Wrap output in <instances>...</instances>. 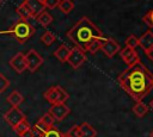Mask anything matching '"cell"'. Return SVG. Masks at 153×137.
<instances>
[{"instance_id":"9c48e42d","label":"cell","mask_w":153,"mask_h":137,"mask_svg":"<svg viewBox=\"0 0 153 137\" xmlns=\"http://www.w3.org/2000/svg\"><path fill=\"white\" fill-rule=\"evenodd\" d=\"M48 112L55 118V120L61 122V120H63V119L69 114L71 110H69L68 106L65 105V102H60V104H54V105H51Z\"/></svg>"},{"instance_id":"8992f818","label":"cell","mask_w":153,"mask_h":137,"mask_svg":"<svg viewBox=\"0 0 153 137\" xmlns=\"http://www.w3.org/2000/svg\"><path fill=\"white\" fill-rule=\"evenodd\" d=\"M25 60H26V68L31 73L36 71L43 64V57L35 49H30L25 54Z\"/></svg>"},{"instance_id":"e0dca14e","label":"cell","mask_w":153,"mask_h":137,"mask_svg":"<svg viewBox=\"0 0 153 137\" xmlns=\"http://www.w3.org/2000/svg\"><path fill=\"white\" fill-rule=\"evenodd\" d=\"M80 131H81L80 137H96L97 136V131L86 122L80 124Z\"/></svg>"},{"instance_id":"277c9868","label":"cell","mask_w":153,"mask_h":137,"mask_svg":"<svg viewBox=\"0 0 153 137\" xmlns=\"http://www.w3.org/2000/svg\"><path fill=\"white\" fill-rule=\"evenodd\" d=\"M43 96L44 99L54 105V104H60V102H65L68 98H69V94L61 87V86H53V87H49L44 93H43Z\"/></svg>"},{"instance_id":"7402d4cb","label":"cell","mask_w":153,"mask_h":137,"mask_svg":"<svg viewBox=\"0 0 153 137\" xmlns=\"http://www.w3.org/2000/svg\"><path fill=\"white\" fill-rule=\"evenodd\" d=\"M41 42L44 44V45H47V46H49V45H51L54 42H55V35L53 33V32H50V31H45L44 33H42V36H41Z\"/></svg>"},{"instance_id":"8d00e7d4","label":"cell","mask_w":153,"mask_h":137,"mask_svg":"<svg viewBox=\"0 0 153 137\" xmlns=\"http://www.w3.org/2000/svg\"><path fill=\"white\" fill-rule=\"evenodd\" d=\"M1 1H2V0H0V4H1Z\"/></svg>"},{"instance_id":"d590c367","label":"cell","mask_w":153,"mask_h":137,"mask_svg":"<svg viewBox=\"0 0 153 137\" xmlns=\"http://www.w3.org/2000/svg\"><path fill=\"white\" fill-rule=\"evenodd\" d=\"M149 136H151V137H153V131L151 132V135H149Z\"/></svg>"},{"instance_id":"cb8c5ba5","label":"cell","mask_w":153,"mask_h":137,"mask_svg":"<svg viewBox=\"0 0 153 137\" xmlns=\"http://www.w3.org/2000/svg\"><path fill=\"white\" fill-rule=\"evenodd\" d=\"M39 120L42 122V123H44L48 127H51V126H54V123H55V118L49 113V112H47V113H44L41 118H39Z\"/></svg>"},{"instance_id":"30bf717a","label":"cell","mask_w":153,"mask_h":137,"mask_svg":"<svg viewBox=\"0 0 153 137\" xmlns=\"http://www.w3.org/2000/svg\"><path fill=\"white\" fill-rule=\"evenodd\" d=\"M120 56L122 57V60L126 62L127 66H131L136 62H140L139 54L135 51V49H133L130 46H127V45L122 50H120Z\"/></svg>"},{"instance_id":"d6a6232c","label":"cell","mask_w":153,"mask_h":137,"mask_svg":"<svg viewBox=\"0 0 153 137\" xmlns=\"http://www.w3.org/2000/svg\"><path fill=\"white\" fill-rule=\"evenodd\" d=\"M146 55H147V57L153 62V48H152L149 51H147V52H146Z\"/></svg>"},{"instance_id":"d4e9b609","label":"cell","mask_w":153,"mask_h":137,"mask_svg":"<svg viewBox=\"0 0 153 137\" xmlns=\"http://www.w3.org/2000/svg\"><path fill=\"white\" fill-rule=\"evenodd\" d=\"M126 45L127 46H130L133 49H136L139 46V38L135 35H129L126 38Z\"/></svg>"},{"instance_id":"ba28073f","label":"cell","mask_w":153,"mask_h":137,"mask_svg":"<svg viewBox=\"0 0 153 137\" xmlns=\"http://www.w3.org/2000/svg\"><path fill=\"white\" fill-rule=\"evenodd\" d=\"M100 50L105 54L106 57L111 58L114 55H116L118 51H120V45L118 43L112 39V38H104L102 41V44H100Z\"/></svg>"},{"instance_id":"74e56055","label":"cell","mask_w":153,"mask_h":137,"mask_svg":"<svg viewBox=\"0 0 153 137\" xmlns=\"http://www.w3.org/2000/svg\"><path fill=\"white\" fill-rule=\"evenodd\" d=\"M41 1H42V2H43V1H44V0H41Z\"/></svg>"},{"instance_id":"1f68e13d","label":"cell","mask_w":153,"mask_h":137,"mask_svg":"<svg viewBox=\"0 0 153 137\" xmlns=\"http://www.w3.org/2000/svg\"><path fill=\"white\" fill-rule=\"evenodd\" d=\"M20 137H35V130H33V127H31L27 131H25Z\"/></svg>"},{"instance_id":"f1b7e54d","label":"cell","mask_w":153,"mask_h":137,"mask_svg":"<svg viewBox=\"0 0 153 137\" xmlns=\"http://www.w3.org/2000/svg\"><path fill=\"white\" fill-rule=\"evenodd\" d=\"M143 21L148 27H153V8L149 10L145 15H143Z\"/></svg>"},{"instance_id":"5b68a950","label":"cell","mask_w":153,"mask_h":137,"mask_svg":"<svg viewBox=\"0 0 153 137\" xmlns=\"http://www.w3.org/2000/svg\"><path fill=\"white\" fill-rule=\"evenodd\" d=\"M86 61V52L78 48V46H74L73 49H71V52H69V56H68V60H67V63L73 68V69H78L80 68L84 62Z\"/></svg>"},{"instance_id":"603a6c76","label":"cell","mask_w":153,"mask_h":137,"mask_svg":"<svg viewBox=\"0 0 153 137\" xmlns=\"http://www.w3.org/2000/svg\"><path fill=\"white\" fill-rule=\"evenodd\" d=\"M61 135H62V133L59 131V129L51 126V127H49L47 131H44L43 133H41L39 137H61Z\"/></svg>"},{"instance_id":"44dd1931","label":"cell","mask_w":153,"mask_h":137,"mask_svg":"<svg viewBox=\"0 0 153 137\" xmlns=\"http://www.w3.org/2000/svg\"><path fill=\"white\" fill-rule=\"evenodd\" d=\"M12 129H13V131H14V132L20 137L25 131H27L29 129H31V126H30V124L27 123V120H26V119H24V120L19 122L17 125H14Z\"/></svg>"},{"instance_id":"6da1fadb","label":"cell","mask_w":153,"mask_h":137,"mask_svg":"<svg viewBox=\"0 0 153 137\" xmlns=\"http://www.w3.org/2000/svg\"><path fill=\"white\" fill-rule=\"evenodd\" d=\"M118 85L135 101H142L153 89V74L141 62L128 66L118 76Z\"/></svg>"},{"instance_id":"7a4b0ae2","label":"cell","mask_w":153,"mask_h":137,"mask_svg":"<svg viewBox=\"0 0 153 137\" xmlns=\"http://www.w3.org/2000/svg\"><path fill=\"white\" fill-rule=\"evenodd\" d=\"M67 37L75 44V46L82 49L85 52H87L88 45L94 39L104 38L102 31L87 17H82L78 23H75L67 31Z\"/></svg>"},{"instance_id":"3957f363","label":"cell","mask_w":153,"mask_h":137,"mask_svg":"<svg viewBox=\"0 0 153 137\" xmlns=\"http://www.w3.org/2000/svg\"><path fill=\"white\" fill-rule=\"evenodd\" d=\"M1 35H11L12 37H14V39L20 43V44H24L26 43L35 33V29L33 26L27 21V20H23V19H19L17 20L12 27L7 31H1L0 32Z\"/></svg>"},{"instance_id":"9a60e30c","label":"cell","mask_w":153,"mask_h":137,"mask_svg":"<svg viewBox=\"0 0 153 137\" xmlns=\"http://www.w3.org/2000/svg\"><path fill=\"white\" fill-rule=\"evenodd\" d=\"M17 14L19 15L20 19L23 20H27L30 18H32V13H31V10L29 7V5L26 4V1L24 0L18 7H17Z\"/></svg>"},{"instance_id":"52a82bcc","label":"cell","mask_w":153,"mask_h":137,"mask_svg":"<svg viewBox=\"0 0 153 137\" xmlns=\"http://www.w3.org/2000/svg\"><path fill=\"white\" fill-rule=\"evenodd\" d=\"M4 119L6 120V123H8L12 127L14 125H17L19 122L26 119L25 114L20 111L19 107H16V106H12L8 111H6V113L4 114Z\"/></svg>"},{"instance_id":"d6986e66","label":"cell","mask_w":153,"mask_h":137,"mask_svg":"<svg viewBox=\"0 0 153 137\" xmlns=\"http://www.w3.org/2000/svg\"><path fill=\"white\" fill-rule=\"evenodd\" d=\"M36 20H37L38 24H41L43 27H47L49 24H51L53 17H51L47 11H43L42 13H39V14L36 17Z\"/></svg>"},{"instance_id":"ac0fdd59","label":"cell","mask_w":153,"mask_h":137,"mask_svg":"<svg viewBox=\"0 0 153 137\" xmlns=\"http://www.w3.org/2000/svg\"><path fill=\"white\" fill-rule=\"evenodd\" d=\"M133 112L135 113L136 117L142 118L148 112V106L146 104H143L142 101H136V104L133 106Z\"/></svg>"},{"instance_id":"484cf974","label":"cell","mask_w":153,"mask_h":137,"mask_svg":"<svg viewBox=\"0 0 153 137\" xmlns=\"http://www.w3.org/2000/svg\"><path fill=\"white\" fill-rule=\"evenodd\" d=\"M105 38V37H104ZM103 38V39H104ZM103 39H94L90 45H88V49H87V52H91V54H96L99 49H100V44H102V41Z\"/></svg>"},{"instance_id":"83f0119b","label":"cell","mask_w":153,"mask_h":137,"mask_svg":"<svg viewBox=\"0 0 153 137\" xmlns=\"http://www.w3.org/2000/svg\"><path fill=\"white\" fill-rule=\"evenodd\" d=\"M49 127L44 124V123H42L39 119L36 122V124H35V126H33V130H35V132H37L38 135H41V133H43L44 131H47Z\"/></svg>"},{"instance_id":"ffe728a7","label":"cell","mask_w":153,"mask_h":137,"mask_svg":"<svg viewBox=\"0 0 153 137\" xmlns=\"http://www.w3.org/2000/svg\"><path fill=\"white\" fill-rule=\"evenodd\" d=\"M59 10L63 13V14H68L73 11L74 8V2L72 0H60V4H59Z\"/></svg>"},{"instance_id":"4fadbf2b","label":"cell","mask_w":153,"mask_h":137,"mask_svg":"<svg viewBox=\"0 0 153 137\" xmlns=\"http://www.w3.org/2000/svg\"><path fill=\"white\" fill-rule=\"evenodd\" d=\"M25 1H26V4L29 5V7L31 10L32 18H36L39 13H42L45 10V6L41 0H25Z\"/></svg>"},{"instance_id":"f546056e","label":"cell","mask_w":153,"mask_h":137,"mask_svg":"<svg viewBox=\"0 0 153 137\" xmlns=\"http://www.w3.org/2000/svg\"><path fill=\"white\" fill-rule=\"evenodd\" d=\"M68 136L69 137H80L81 136V131H80V125H74L68 130Z\"/></svg>"},{"instance_id":"2e32d148","label":"cell","mask_w":153,"mask_h":137,"mask_svg":"<svg viewBox=\"0 0 153 137\" xmlns=\"http://www.w3.org/2000/svg\"><path fill=\"white\" fill-rule=\"evenodd\" d=\"M24 100V96L20 94V92L18 91H12L8 95H7V102L11 105V106H16L18 107Z\"/></svg>"},{"instance_id":"4316f807","label":"cell","mask_w":153,"mask_h":137,"mask_svg":"<svg viewBox=\"0 0 153 137\" xmlns=\"http://www.w3.org/2000/svg\"><path fill=\"white\" fill-rule=\"evenodd\" d=\"M8 87H10V81H8V79H7L4 74L0 73V94L4 93Z\"/></svg>"},{"instance_id":"836d02e7","label":"cell","mask_w":153,"mask_h":137,"mask_svg":"<svg viewBox=\"0 0 153 137\" xmlns=\"http://www.w3.org/2000/svg\"><path fill=\"white\" fill-rule=\"evenodd\" d=\"M149 106H151V108H152V110H153V99H152V100H151V102H149Z\"/></svg>"},{"instance_id":"8fae6325","label":"cell","mask_w":153,"mask_h":137,"mask_svg":"<svg viewBox=\"0 0 153 137\" xmlns=\"http://www.w3.org/2000/svg\"><path fill=\"white\" fill-rule=\"evenodd\" d=\"M10 66L11 68L17 71L18 74H22L26 68V60H25V55L23 52H17L13 57H11L10 60Z\"/></svg>"},{"instance_id":"7c38bea8","label":"cell","mask_w":153,"mask_h":137,"mask_svg":"<svg viewBox=\"0 0 153 137\" xmlns=\"http://www.w3.org/2000/svg\"><path fill=\"white\" fill-rule=\"evenodd\" d=\"M139 46L145 51H149L153 48V32L147 30L141 37H139Z\"/></svg>"},{"instance_id":"e575fe53","label":"cell","mask_w":153,"mask_h":137,"mask_svg":"<svg viewBox=\"0 0 153 137\" xmlns=\"http://www.w3.org/2000/svg\"><path fill=\"white\" fill-rule=\"evenodd\" d=\"M61 137H69V136H68V133L66 132V133H63V135H61Z\"/></svg>"},{"instance_id":"5bb4252c","label":"cell","mask_w":153,"mask_h":137,"mask_svg":"<svg viewBox=\"0 0 153 137\" xmlns=\"http://www.w3.org/2000/svg\"><path fill=\"white\" fill-rule=\"evenodd\" d=\"M71 49L66 45V44H61L55 51H54V56L60 61V62H67L68 56H69Z\"/></svg>"},{"instance_id":"4dcf8cb0","label":"cell","mask_w":153,"mask_h":137,"mask_svg":"<svg viewBox=\"0 0 153 137\" xmlns=\"http://www.w3.org/2000/svg\"><path fill=\"white\" fill-rule=\"evenodd\" d=\"M43 4H44V6H45V8L53 10V8H56V7L59 6L60 0H44Z\"/></svg>"}]
</instances>
